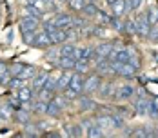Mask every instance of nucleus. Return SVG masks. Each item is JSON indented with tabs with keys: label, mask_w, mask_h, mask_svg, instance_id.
<instances>
[{
	"label": "nucleus",
	"mask_w": 158,
	"mask_h": 138,
	"mask_svg": "<svg viewBox=\"0 0 158 138\" xmlns=\"http://www.w3.org/2000/svg\"><path fill=\"white\" fill-rule=\"evenodd\" d=\"M56 65H58V67H62V69H75V60H73V58H69V56H58Z\"/></svg>",
	"instance_id": "30"
},
{
	"label": "nucleus",
	"mask_w": 158,
	"mask_h": 138,
	"mask_svg": "<svg viewBox=\"0 0 158 138\" xmlns=\"http://www.w3.org/2000/svg\"><path fill=\"white\" fill-rule=\"evenodd\" d=\"M62 113V100L60 98H53L48 102V109H46V115L51 118H58Z\"/></svg>",
	"instance_id": "7"
},
{
	"label": "nucleus",
	"mask_w": 158,
	"mask_h": 138,
	"mask_svg": "<svg viewBox=\"0 0 158 138\" xmlns=\"http://www.w3.org/2000/svg\"><path fill=\"white\" fill-rule=\"evenodd\" d=\"M124 31H126L127 35H138V31H136V22H135V20L124 22Z\"/></svg>",
	"instance_id": "37"
},
{
	"label": "nucleus",
	"mask_w": 158,
	"mask_h": 138,
	"mask_svg": "<svg viewBox=\"0 0 158 138\" xmlns=\"http://www.w3.org/2000/svg\"><path fill=\"white\" fill-rule=\"evenodd\" d=\"M80 13L85 16V18H93V16H96V13H98V7L95 6V2H85V6H84V9H82Z\"/></svg>",
	"instance_id": "23"
},
{
	"label": "nucleus",
	"mask_w": 158,
	"mask_h": 138,
	"mask_svg": "<svg viewBox=\"0 0 158 138\" xmlns=\"http://www.w3.org/2000/svg\"><path fill=\"white\" fill-rule=\"evenodd\" d=\"M135 56V51L129 49V47H122V49H113V53L109 55L107 60H118V62H129L133 60Z\"/></svg>",
	"instance_id": "1"
},
{
	"label": "nucleus",
	"mask_w": 158,
	"mask_h": 138,
	"mask_svg": "<svg viewBox=\"0 0 158 138\" xmlns=\"http://www.w3.org/2000/svg\"><path fill=\"white\" fill-rule=\"evenodd\" d=\"M7 104H9V106H11L13 109L22 107V102H20V98H18V96H11V98L7 100Z\"/></svg>",
	"instance_id": "44"
},
{
	"label": "nucleus",
	"mask_w": 158,
	"mask_h": 138,
	"mask_svg": "<svg viewBox=\"0 0 158 138\" xmlns=\"http://www.w3.org/2000/svg\"><path fill=\"white\" fill-rule=\"evenodd\" d=\"M84 75H80V73H77V71H73V77H71V80H69V86L67 87H71V89H75V91L82 93V89H84Z\"/></svg>",
	"instance_id": "13"
},
{
	"label": "nucleus",
	"mask_w": 158,
	"mask_h": 138,
	"mask_svg": "<svg viewBox=\"0 0 158 138\" xmlns=\"http://www.w3.org/2000/svg\"><path fill=\"white\" fill-rule=\"evenodd\" d=\"M73 77V69H62L60 71V77H58V89H65L69 86V80Z\"/></svg>",
	"instance_id": "19"
},
{
	"label": "nucleus",
	"mask_w": 158,
	"mask_h": 138,
	"mask_svg": "<svg viewBox=\"0 0 158 138\" xmlns=\"http://www.w3.org/2000/svg\"><path fill=\"white\" fill-rule=\"evenodd\" d=\"M65 127H67V131H65V135H67V136H82V135H84V131H82V125H78V123L65 125Z\"/></svg>",
	"instance_id": "32"
},
{
	"label": "nucleus",
	"mask_w": 158,
	"mask_h": 138,
	"mask_svg": "<svg viewBox=\"0 0 158 138\" xmlns=\"http://www.w3.org/2000/svg\"><path fill=\"white\" fill-rule=\"evenodd\" d=\"M13 111H15V109L11 107L9 104L0 106V122H7V120H11V118H13Z\"/></svg>",
	"instance_id": "24"
},
{
	"label": "nucleus",
	"mask_w": 158,
	"mask_h": 138,
	"mask_svg": "<svg viewBox=\"0 0 158 138\" xmlns=\"http://www.w3.org/2000/svg\"><path fill=\"white\" fill-rule=\"evenodd\" d=\"M44 15L35 4H26V7H24V16H35V18H40V16Z\"/></svg>",
	"instance_id": "27"
},
{
	"label": "nucleus",
	"mask_w": 158,
	"mask_h": 138,
	"mask_svg": "<svg viewBox=\"0 0 158 138\" xmlns=\"http://www.w3.org/2000/svg\"><path fill=\"white\" fill-rule=\"evenodd\" d=\"M58 2H67V0H58Z\"/></svg>",
	"instance_id": "52"
},
{
	"label": "nucleus",
	"mask_w": 158,
	"mask_h": 138,
	"mask_svg": "<svg viewBox=\"0 0 158 138\" xmlns=\"http://www.w3.org/2000/svg\"><path fill=\"white\" fill-rule=\"evenodd\" d=\"M136 71H138V62L135 60H129V62H124L122 65H120V69H118V77H124V78H131L136 75Z\"/></svg>",
	"instance_id": "2"
},
{
	"label": "nucleus",
	"mask_w": 158,
	"mask_h": 138,
	"mask_svg": "<svg viewBox=\"0 0 158 138\" xmlns=\"http://www.w3.org/2000/svg\"><path fill=\"white\" fill-rule=\"evenodd\" d=\"M13 116H15V120L18 123H22V125H26V123H29L31 120V113L29 111H26L24 107H18L13 111Z\"/></svg>",
	"instance_id": "16"
},
{
	"label": "nucleus",
	"mask_w": 158,
	"mask_h": 138,
	"mask_svg": "<svg viewBox=\"0 0 158 138\" xmlns=\"http://www.w3.org/2000/svg\"><path fill=\"white\" fill-rule=\"evenodd\" d=\"M147 38H151L153 42H158V24L151 26V29H149V35H147Z\"/></svg>",
	"instance_id": "42"
},
{
	"label": "nucleus",
	"mask_w": 158,
	"mask_h": 138,
	"mask_svg": "<svg viewBox=\"0 0 158 138\" xmlns=\"http://www.w3.org/2000/svg\"><path fill=\"white\" fill-rule=\"evenodd\" d=\"M135 87L131 86V84H124V86H120L116 91H114V98H118V100H122V102H127V100H131L133 96H135Z\"/></svg>",
	"instance_id": "5"
},
{
	"label": "nucleus",
	"mask_w": 158,
	"mask_h": 138,
	"mask_svg": "<svg viewBox=\"0 0 158 138\" xmlns=\"http://www.w3.org/2000/svg\"><path fill=\"white\" fill-rule=\"evenodd\" d=\"M20 78H24V80H33V78L36 77V69L33 67V65H24V69L20 71V75H18Z\"/></svg>",
	"instance_id": "31"
},
{
	"label": "nucleus",
	"mask_w": 158,
	"mask_h": 138,
	"mask_svg": "<svg viewBox=\"0 0 158 138\" xmlns=\"http://www.w3.org/2000/svg\"><path fill=\"white\" fill-rule=\"evenodd\" d=\"M49 40H51V46H58V44H64V42H67L65 29H60V27H56L55 31H51V33H49Z\"/></svg>",
	"instance_id": "12"
},
{
	"label": "nucleus",
	"mask_w": 158,
	"mask_h": 138,
	"mask_svg": "<svg viewBox=\"0 0 158 138\" xmlns=\"http://www.w3.org/2000/svg\"><path fill=\"white\" fill-rule=\"evenodd\" d=\"M149 109H151V102H149L147 98H138V102H136V106H135V111H136L138 115H147Z\"/></svg>",
	"instance_id": "20"
},
{
	"label": "nucleus",
	"mask_w": 158,
	"mask_h": 138,
	"mask_svg": "<svg viewBox=\"0 0 158 138\" xmlns=\"http://www.w3.org/2000/svg\"><path fill=\"white\" fill-rule=\"evenodd\" d=\"M107 2H109V6H111V4H113V2H114V0H107Z\"/></svg>",
	"instance_id": "50"
},
{
	"label": "nucleus",
	"mask_w": 158,
	"mask_h": 138,
	"mask_svg": "<svg viewBox=\"0 0 158 138\" xmlns=\"http://www.w3.org/2000/svg\"><path fill=\"white\" fill-rule=\"evenodd\" d=\"M143 4V0H126V6H127V11H136L140 9Z\"/></svg>",
	"instance_id": "39"
},
{
	"label": "nucleus",
	"mask_w": 158,
	"mask_h": 138,
	"mask_svg": "<svg viewBox=\"0 0 158 138\" xmlns=\"http://www.w3.org/2000/svg\"><path fill=\"white\" fill-rule=\"evenodd\" d=\"M127 11V6H126V0H114L113 4H111V15L116 16V18H120V16H124Z\"/></svg>",
	"instance_id": "14"
},
{
	"label": "nucleus",
	"mask_w": 158,
	"mask_h": 138,
	"mask_svg": "<svg viewBox=\"0 0 158 138\" xmlns=\"http://www.w3.org/2000/svg\"><path fill=\"white\" fill-rule=\"evenodd\" d=\"M85 2H96V0H85Z\"/></svg>",
	"instance_id": "51"
},
{
	"label": "nucleus",
	"mask_w": 158,
	"mask_h": 138,
	"mask_svg": "<svg viewBox=\"0 0 158 138\" xmlns=\"http://www.w3.org/2000/svg\"><path fill=\"white\" fill-rule=\"evenodd\" d=\"M109 24L114 31H124V22H120V18H116V16H111Z\"/></svg>",
	"instance_id": "40"
},
{
	"label": "nucleus",
	"mask_w": 158,
	"mask_h": 138,
	"mask_svg": "<svg viewBox=\"0 0 158 138\" xmlns=\"http://www.w3.org/2000/svg\"><path fill=\"white\" fill-rule=\"evenodd\" d=\"M38 20H40V18H35V16H22V18H20V24H18L22 35H24V33H29V31L38 29V24H40Z\"/></svg>",
	"instance_id": "3"
},
{
	"label": "nucleus",
	"mask_w": 158,
	"mask_h": 138,
	"mask_svg": "<svg viewBox=\"0 0 158 138\" xmlns=\"http://www.w3.org/2000/svg\"><path fill=\"white\" fill-rule=\"evenodd\" d=\"M85 135L91 136V138H100V136H104V129L95 122V123H91V125L85 129Z\"/></svg>",
	"instance_id": "25"
},
{
	"label": "nucleus",
	"mask_w": 158,
	"mask_h": 138,
	"mask_svg": "<svg viewBox=\"0 0 158 138\" xmlns=\"http://www.w3.org/2000/svg\"><path fill=\"white\" fill-rule=\"evenodd\" d=\"M48 77H49V73H36V77L33 78V84H31V87L35 89V91L38 93L42 87H46V82H48Z\"/></svg>",
	"instance_id": "18"
},
{
	"label": "nucleus",
	"mask_w": 158,
	"mask_h": 138,
	"mask_svg": "<svg viewBox=\"0 0 158 138\" xmlns=\"http://www.w3.org/2000/svg\"><path fill=\"white\" fill-rule=\"evenodd\" d=\"M89 69H91L89 60H82V58L75 60V69H73V71H77V73H80V75H85Z\"/></svg>",
	"instance_id": "26"
},
{
	"label": "nucleus",
	"mask_w": 158,
	"mask_h": 138,
	"mask_svg": "<svg viewBox=\"0 0 158 138\" xmlns=\"http://www.w3.org/2000/svg\"><path fill=\"white\" fill-rule=\"evenodd\" d=\"M46 109H48V102L36 98V102L33 104V111H35V113H46Z\"/></svg>",
	"instance_id": "38"
},
{
	"label": "nucleus",
	"mask_w": 158,
	"mask_h": 138,
	"mask_svg": "<svg viewBox=\"0 0 158 138\" xmlns=\"http://www.w3.org/2000/svg\"><path fill=\"white\" fill-rule=\"evenodd\" d=\"M95 55V49L93 47H78L77 49V60L82 58V60H91Z\"/></svg>",
	"instance_id": "22"
},
{
	"label": "nucleus",
	"mask_w": 158,
	"mask_h": 138,
	"mask_svg": "<svg viewBox=\"0 0 158 138\" xmlns=\"http://www.w3.org/2000/svg\"><path fill=\"white\" fill-rule=\"evenodd\" d=\"M9 87L11 89H20L22 86H26V80L24 78H20V77H9Z\"/></svg>",
	"instance_id": "35"
},
{
	"label": "nucleus",
	"mask_w": 158,
	"mask_h": 138,
	"mask_svg": "<svg viewBox=\"0 0 158 138\" xmlns=\"http://www.w3.org/2000/svg\"><path fill=\"white\" fill-rule=\"evenodd\" d=\"M6 80H7L6 77H0V86H2V84H6Z\"/></svg>",
	"instance_id": "49"
},
{
	"label": "nucleus",
	"mask_w": 158,
	"mask_h": 138,
	"mask_svg": "<svg viewBox=\"0 0 158 138\" xmlns=\"http://www.w3.org/2000/svg\"><path fill=\"white\" fill-rule=\"evenodd\" d=\"M113 49L114 46L111 44V42H104V44H100V46L95 47V56L96 60H104V58H109V55L113 53Z\"/></svg>",
	"instance_id": "6"
},
{
	"label": "nucleus",
	"mask_w": 158,
	"mask_h": 138,
	"mask_svg": "<svg viewBox=\"0 0 158 138\" xmlns=\"http://www.w3.org/2000/svg\"><path fill=\"white\" fill-rule=\"evenodd\" d=\"M73 18L75 16H71L69 13H56L55 18H53V22L56 24V27L65 29V27H73Z\"/></svg>",
	"instance_id": "8"
},
{
	"label": "nucleus",
	"mask_w": 158,
	"mask_h": 138,
	"mask_svg": "<svg viewBox=\"0 0 158 138\" xmlns=\"http://www.w3.org/2000/svg\"><path fill=\"white\" fill-rule=\"evenodd\" d=\"M145 16H147V22H149L151 26L158 24V7H149V9L145 11Z\"/></svg>",
	"instance_id": "33"
},
{
	"label": "nucleus",
	"mask_w": 158,
	"mask_h": 138,
	"mask_svg": "<svg viewBox=\"0 0 158 138\" xmlns=\"http://www.w3.org/2000/svg\"><path fill=\"white\" fill-rule=\"evenodd\" d=\"M135 22H136V31H138V35L147 36V35H149V29H151V24L147 22L145 13H140V15L135 18Z\"/></svg>",
	"instance_id": "10"
},
{
	"label": "nucleus",
	"mask_w": 158,
	"mask_h": 138,
	"mask_svg": "<svg viewBox=\"0 0 158 138\" xmlns=\"http://www.w3.org/2000/svg\"><path fill=\"white\" fill-rule=\"evenodd\" d=\"M151 107H153V109H155V111L158 113V98H155V100L151 102Z\"/></svg>",
	"instance_id": "48"
},
{
	"label": "nucleus",
	"mask_w": 158,
	"mask_h": 138,
	"mask_svg": "<svg viewBox=\"0 0 158 138\" xmlns=\"http://www.w3.org/2000/svg\"><path fill=\"white\" fill-rule=\"evenodd\" d=\"M33 47H40V49H46L51 46V40H49V33L48 31H36L35 35V40H33Z\"/></svg>",
	"instance_id": "9"
},
{
	"label": "nucleus",
	"mask_w": 158,
	"mask_h": 138,
	"mask_svg": "<svg viewBox=\"0 0 158 138\" xmlns=\"http://www.w3.org/2000/svg\"><path fill=\"white\" fill-rule=\"evenodd\" d=\"M64 96H65L67 100H73V98L78 96V93L75 91V89H71V87H65V89H64Z\"/></svg>",
	"instance_id": "43"
},
{
	"label": "nucleus",
	"mask_w": 158,
	"mask_h": 138,
	"mask_svg": "<svg viewBox=\"0 0 158 138\" xmlns=\"http://www.w3.org/2000/svg\"><path fill=\"white\" fill-rule=\"evenodd\" d=\"M113 122H114V129H124V127H126V118H124V115H120V113L113 115Z\"/></svg>",
	"instance_id": "36"
},
{
	"label": "nucleus",
	"mask_w": 158,
	"mask_h": 138,
	"mask_svg": "<svg viewBox=\"0 0 158 138\" xmlns=\"http://www.w3.org/2000/svg\"><path fill=\"white\" fill-rule=\"evenodd\" d=\"M22 69H24V65H22V64H13V65L9 67V77H18Z\"/></svg>",
	"instance_id": "41"
},
{
	"label": "nucleus",
	"mask_w": 158,
	"mask_h": 138,
	"mask_svg": "<svg viewBox=\"0 0 158 138\" xmlns=\"http://www.w3.org/2000/svg\"><path fill=\"white\" fill-rule=\"evenodd\" d=\"M0 77L9 78V65L6 62H0Z\"/></svg>",
	"instance_id": "45"
},
{
	"label": "nucleus",
	"mask_w": 158,
	"mask_h": 138,
	"mask_svg": "<svg viewBox=\"0 0 158 138\" xmlns=\"http://www.w3.org/2000/svg\"><path fill=\"white\" fill-rule=\"evenodd\" d=\"M67 6H69L71 11L80 13V11L84 9V6H85V0H67Z\"/></svg>",
	"instance_id": "34"
},
{
	"label": "nucleus",
	"mask_w": 158,
	"mask_h": 138,
	"mask_svg": "<svg viewBox=\"0 0 158 138\" xmlns=\"http://www.w3.org/2000/svg\"><path fill=\"white\" fill-rule=\"evenodd\" d=\"M77 49H78V47L75 46V44H71V42H64L62 47H60V56H69V58L77 60Z\"/></svg>",
	"instance_id": "15"
},
{
	"label": "nucleus",
	"mask_w": 158,
	"mask_h": 138,
	"mask_svg": "<svg viewBox=\"0 0 158 138\" xmlns=\"http://www.w3.org/2000/svg\"><path fill=\"white\" fill-rule=\"evenodd\" d=\"M104 131L106 129H114V122H113V115H98L95 120Z\"/></svg>",
	"instance_id": "17"
},
{
	"label": "nucleus",
	"mask_w": 158,
	"mask_h": 138,
	"mask_svg": "<svg viewBox=\"0 0 158 138\" xmlns=\"http://www.w3.org/2000/svg\"><path fill=\"white\" fill-rule=\"evenodd\" d=\"M35 6L44 13V11H53L55 9V0H35Z\"/></svg>",
	"instance_id": "28"
},
{
	"label": "nucleus",
	"mask_w": 158,
	"mask_h": 138,
	"mask_svg": "<svg viewBox=\"0 0 158 138\" xmlns=\"http://www.w3.org/2000/svg\"><path fill=\"white\" fill-rule=\"evenodd\" d=\"M95 71H96V75H109V73H111V62L107 60V58L98 60Z\"/></svg>",
	"instance_id": "21"
},
{
	"label": "nucleus",
	"mask_w": 158,
	"mask_h": 138,
	"mask_svg": "<svg viewBox=\"0 0 158 138\" xmlns=\"http://www.w3.org/2000/svg\"><path fill=\"white\" fill-rule=\"evenodd\" d=\"M78 102H80V109H82V111H93V109L96 107V104L89 98V96H80Z\"/></svg>",
	"instance_id": "29"
},
{
	"label": "nucleus",
	"mask_w": 158,
	"mask_h": 138,
	"mask_svg": "<svg viewBox=\"0 0 158 138\" xmlns=\"http://www.w3.org/2000/svg\"><path fill=\"white\" fill-rule=\"evenodd\" d=\"M35 35H36V31H29V33H24V42L31 46L33 40H35Z\"/></svg>",
	"instance_id": "46"
},
{
	"label": "nucleus",
	"mask_w": 158,
	"mask_h": 138,
	"mask_svg": "<svg viewBox=\"0 0 158 138\" xmlns=\"http://www.w3.org/2000/svg\"><path fill=\"white\" fill-rule=\"evenodd\" d=\"M16 96L20 98L22 104H29V102H33V98H35V89L33 87H27V86H22L20 89H16Z\"/></svg>",
	"instance_id": "11"
},
{
	"label": "nucleus",
	"mask_w": 158,
	"mask_h": 138,
	"mask_svg": "<svg viewBox=\"0 0 158 138\" xmlns=\"http://www.w3.org/2000/svg\"><path fill=\"white\" fill-rule=\"evenodd\" d=\"M56 29V24L53 22V20H46L44 22V31H48V33H51V31Z\"/></svg>",
	"instance_id": "47"
},
{
	"label": "nucleus",
	"mask_w": 158,
	"mask_h": 138,
	"mask_svg": "<svg viewBox=\"0 0 158 138\" xmlns=\"http://www.w3.org/2000/svg\"><path fill=\"white\" fill-rule=\"evenodd\" d=\"M100 84H102V78H100V75H91V77H87L85 80H84V89H82V93L89 94V93L98 91Z\"/></svg>",
	"instance_id": "4"
}]
</instances>
